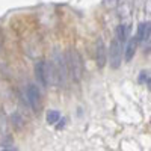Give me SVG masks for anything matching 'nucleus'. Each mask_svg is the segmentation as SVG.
<instances>
[{
    "label": "nucleus",
    "instance_id": "nucleus-1",
    "mask_svg": "<svg viewBox=\"0 0 151 151\" xmlns=\"http://www.w3.org/2000/svg\"><path fill=\"white\" fill-rule=\"evenodd\" d=\"M64 58H65V67H67L68 76L74 82H79L83 74V60H82L80 53L74 48H68Z\"/></svg>",
    "mask_w": 151,
    "mask_h": 151
},
{
    "label": "nucleus",
    "instance_id": "nucleus-2",
    "mask_svg": "<svg viewBox=\"0 0 151 151\" xmlns=\"http://www.w3.org/2000/svg\"><path fill=\"white\" fill-rule=\"evenodd\" d=\"M50 65V74H52V83L55 85H65L68 73H67V67H65V58L60 53H55L53 56V62Z\"/></svg>",
    "mask_w": 151,
    "mask_h": 151
},
{
    "label": "nucleus",
    "instance_id": "nucleus-3",
    "mask_svg": "<svg viewBox=\"0 0 151 151\" xmlns=\"http://www.w3.org/2000/svg\"><path fill=\"white\" fill-rule=\"evenodd\" d=\"M26 98H27V101L32 107L33 112H41L42 109V97H41V91H40V88H38L36 85L33 83H29L27 88H26Z\"/></svg>",
    "mask_w": 151,
    "mask_h": 151
},
{
    "label": "nucleus",
    "instance_id": "nucleus-4",
    "mask_svg": "<svg viewBox=\"0 0 151 151\" xmlns=\"http://www.w3.org/2000/svg\"><path fill=\"white\" fill-rule=\"evenodd\" d=\"M35 77L41 86L47 88L52 83V74H50V65L45 60H38L35 64Z\"/></svg>",
    "mask_w": 151,
    "mask_h": 151
},
{
    "label": "nucleus",
    "instance_id": "nucleus-5",
    "mask_svg": "<svg viewBox=\"0 0 151 151\" xmlns=\"http://www.w3.org/2000/svg\"><path fill=\"white\" fill-rule=\"evenodd\" d=\"M122 59V44H119L116 40H113L109 47V64L113 70L119 68Z\"/></svg>",
    "mask_w": 151,
    "mask_h": 151
},
{
    "label": "nucleus",
    "instance_id": "nucleus-6",
    "mask_svg": "<svg viewBox=\"0 0 151 151\" xmlns=\"http://www.w3.org/2000/svg\"><path fill=\"white\" fill-rule=\"evenodd\" d=\"M107 60V55H106V45L101 40L97 41V47H95V62L98 68H103L106 65Z\"/></svg>",
    "mask_w": 151,
    "mask_h": 151
},
{
    "label": "nucleus",
    "instance_id": "nucleus-7",
    "mask_svg": "<svg viewBox=\"0 0 151 151\" xmlns=\"http://www.w3.org/2000/svg\"><path fill=\"white\" fill-rule=\"evenodd\" d=\"M150 32H151V27H150V23L145 21V23H141L137 26V33H136V41L137 44L139 42H144V41H150Z\"/></svg>",
    "mask_w": 151,
    "mask_h": 151
},
{
    "label": "nucleus",
    "instance_id": "nucleus-8",
    "mask_svg": "<svg viewBox=\"0 0 151 151\" xmlns=\"http://www.w3.org/2000/svg\"><path fill=\"white\" fill-rule=\"evenodd\" d=\"M136 48H137V41H136V38L133 36L132 40L127 41V47H125V50H124V59L127 62H130L133 59V56L136 53Z\"/></svg>",
    "mask_w": 151,
    "mask_h": 151
},
{
    "label": "nucleus",
    "instance_id": "nucleus-9",
    "mask_svg": "<svg viewBox=\"0 0 151 151\" xmlns=\"http://www.w3.org/2000/svg\"><path fill=\"white\" fill-rule=\"evenodd\" d=\"M127 35H129V27L127 24H119L115 30V40L119 42V44H125L127 41Z\"/></svg>",
    "mask_w": 151,
    "mask_h": 151
},
{
    "label": "nucleus",
    "instance_id": "nucleus-10",
    "mask_svg": "<svg viewBox=\"0 0 151 151\" xmlns=\"http://www.w3.org/2000/svg\"><path fill=\"white\" fill-rule=\"evenodd\" d=\"M45 119H47L48 124H56L60 119V113L58 110H48L47 115H45Z\"/></svg>",
    "mask_w": 151,
    "mask_h": 151
},
{
    "label": "nucleus",
    "instance_id": "nucleus-11",
    "mask_svg": "<svg viewBox=\"0 0 151 151\" xmlns=\"http://www.w3.org/2000/svg\"><path fill=\"white\" fill-rule=\"evenodd\" d=\"M139 82H141V83L145 82V85L150 86V73H148V71H142V73H141V76H139Z\"/></svg>",
    "mask_w": 151,
    "mask_h": 151
},
{
    "label": "nucleus",
    "instance_id": "nucleus-12",
    "mask_svg": "<svg viewBox=\"0 0 151 151\" xmlns=\"http://www.w3.org/2000/svg\"><path fill=\"white\" fill-rule=\"evenodd\" d=\"M2 151H17V148H12V147H9V148H5V150H2Z\"/></svg>",
    "mask_w": 151,
    "mask_h": 151
}]
</instances>
